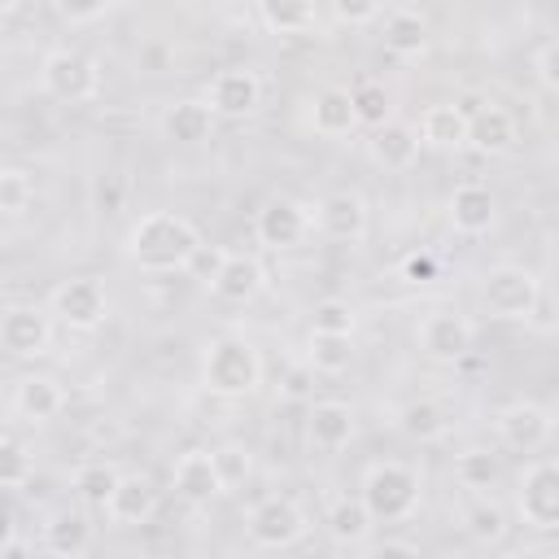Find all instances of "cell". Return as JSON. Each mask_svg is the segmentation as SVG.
<instances>
[{
    "label": "cell",
    "instance_id": "9c48e42d",
    "mask_svg": "<svg viewBox=\"0 0 559 559\" xmlns=\"http://www.w3.org/2000/svg\"><path fill=\"white\" fill-rule=\"evenodd\" d=\"M415 336H419V349L432 362H459L476 345V323L467 314H459V310H428Z\"/></svg>",
    "mask_w": 559,
    "mask_h": 559
},
{
    "label": "cell",
    "instance_id": "5bb4252c",
    "mask_svg": "<svg viewBox=\"0 0 559 559\" xmlns=\"http://www.w3.org/2000/svg\"><path fill=\"white\" fill-rule=\"evenodd\" d=\"M0 345L13 358H39L52 345V323L39 306H9L0 314Z\"/></svg>",
    "mask_w": 559,
    "mask_h": 559
},
{
    "label": "cell",
    "instance_id": "484cf974",
    "mask_svg": "<svg viewBox=\"0 0 559 559\" xmlns=\"http://www.w3.org/2000/svg\"><path fill=\"white\" fill-rule=\"evenodd\" d=\"M44 546L57 559H79L92 546V524L83 511H52L44 520Z\"/></svg>",
    "mask_w": 559,
    "mask_h": 559
},
{
    "label": "cell",
    "instance_id": "7dc6e473",
    "mask_svg": "<svg viewBox=\"0 0 559 559\" xmlns=\"http://www.w3.org/2000/svg\"><path fill=\"white\" fill-rule=\"evenodd\" d=\"M310 384H314V371H310V367H293V371L284 376V397H306Z\"/></svg>",
    "mask_w": 559,
    "mask_h": 559
},
{
    "label": "cell",
    "instance_id": "4316f807",
    "mask_svg": "<svg viewBox=\"0 0 559 559\" xmlns=\"http://www.w3.org/2000/svg\"><path fill=\"white\" fill-rule=\"evenodd\" d=\"M323 524H328V537H332V542H341V546H358V542H367V533H371L376 520H371V511L362 507V498L341 493V498L328 502Z\"/></svg>",
    "mask_w": 559,
    "mask_h": 559
},
{
    "label": "cell",
    "instance_id": "d590c367",
    "mask_svg": "<svg viewBox=\"0 0 559 559\" xmlns=\"http://www.w3.org/2000/svg\"><path fill=\"white\" fill-rule=\"evenodd\" d=\"M354 306L345 297H323L310 306V332H323V336H354Z\"/></svg>",
    "mask_w": 559,
    "mask_h": 559
},
{
    "label": "cell",
    "instance_id": "e575fe53",
    "mask_svg": "<svg viewBox=\"0 0 559 559\" xmlns=\"http://www.w3.org/2000/svg\"><path fill=\"white\" fill-rule=\"evenodd\" d=\"M118 467L114 463H105V459H96V463H83L79 472H74V493L87 502V507H105L109 502V493H114V485H118Z\"/></svg>",
    "mask_w": 559,
    "mask_h": 559
},
{
    "label": "cell",
    "instance_id": "7402d4cb",
    "mask_svg": "<svg viewBox=\"0 0 559 559\" xmlns=\"http://www.w3.org/2000/svg\"><path fill=\"white\" fill-rule=\"evenodd\" d=\"M306 437H310V445H319L328 454L345 450L354 441V411L345 402H314L306 415Z\"/></svg>",
    "mask_w": 559,
    "mask_h": 559
},
{
    "label": "cell",
    "instance_id": "9a60e30c",
    "mask_svg": "<svg viewBox=\"0 0 559 559\" xmlns=\"http://www.w3.org/2000/svg\"><path fill=\"white\" fill-rule=\"evenodd\" d=\"M445 218L459 236H485L498 218V201L485 183H459L445 201Z\"/></svg>",
    "mask_w": 559,
    "mask_h": 559
},
{
    "label": "cell",
    "instance_id": "f5cc1de1",
    "mask_svg": "<svg viewBox=\"0 0 559 559\" xmlns=\"http://www.w3.org/2000/svg\"><path fill=\"white\" fill-rule=\"evenodd\" d=\"M0 170H4V157H0Z\"/></svg>",
    "mask_w": 559,
    "mask_h": 559
},
{
    "label": "cell",
    "instance_id": "b9f144b4",
    "mask_svg": "<svg viewBox=\"0 0 559 559\" xmlns=\"http://www.w3.org/2000/svg\"><path fill=\"white\" fill-rule=\"evenodd\" d=\"M227 253H231V249H223V245H201V249L192 253V262H188V275H197L201 284H214V275L223 271Z\"/></svg>",
    "mask_w": 559,
    "mask_h": 559
},
{
    "label": "cell",
    "instance_id": "6da1fadb",
    "mask_svg": "<svg viewBox=\"0 0 559 559\" xmlns=\"http://www.w3.org/2000/svg\"><path fill=\"white\" fill-rule=\"evenodd\" d=\"M201 245H205L201 231L183 214L153 210V214H140L127 231V262L148 275H175V271H188Z\"/></svg>",
    "mask_w": 559,
    "mask_h": 559
},
{
    "label": "cell",
    "instance_id": "83f0119b",
    "mask_svg": "<svg viewBox=\"0 0 559 559\" xmlns=\"http://www.w3.org/2000/svg\"><path fill=\"white\" fill-rule=\"evenodd\" d=\"M310 127H314L319 135H328V140L349 135V131L358 127V122H354L349 92H345V87H323V92H314V100H310Z\"/></svg>",
    "mask_w": 559,
    "mask_h": 559
},
{
    "label": "cell",
    "instance_id": "44dd1931",
    "mask_svg": "<svg viewBox=\"0 0 559 559\" xmlns=\"http://www.w3.org/2000/svg\"><path fill=\"white\" fill-rule=\"evenodd\" d=\"M367 153H371V162H376L380 170H411V166H415V157H419V135H415V127H411V122L389 118L384 127H376V131H371Z\"/></svg>",
    "mask_w": 559,
    "mask_h": 559
},
{
    "label": "cell",
    "instance_id": "f907efd6",
    "mask_svg": "<svg viewBox=\"0 0 559 559\" xmlns=\"http://www.w3.org/2000/svg\"><path fill=\"white\" fill-rule=\"evenodd\" d=\"M13 9H17L13 0H0V13H13Z\"/></svg>",
    "mask_w": 559,
    "mask_h": 559
},
{
    "label": "cell",
    "instance_id": "816d5d0a",
    "mask_svg": "<svg viewBox=\"0 0 559 559\" xmlns=\"http://www.w3.org/2000/svg\"><path fill=\"white\" fill-rule=\"evenodd\" d=\"M485 559H507V555H485Z\"/></svg>",
    "mask_w": 559,
    "mask_h": 559
},
{
    "label": "cell",
    "instance_id": "2e32d148",
    "mask_svg": "<svg viewBox=\"0 0 559 559\" xmlns=\"http://www.w3.org/2000/svg\"><path fill=\"white\" fill-rule=\"evenodd\" d=\"M170 480H175V493H179L183 502H192V507H205V502H214L218 493H227L223 480H218V472H214V454H210V450H183V454L175 459Z\"/></svg>",
    "mask_w": 559,
    "mask_h": 559
},
{
    "label": "cell",
    "instance_id": "1f68e13d",
    "mask_svg": "<svg viewBox=\"0 0 559 559\" xmlns=\"http://www.w3.org/2000/svg\"><path fill=\"white\" fill-rule=\"evenodd\" d=\"M306 367L319 371V376H341L354 367V336H323V332H310L306 341Z\"/></svg>",
    "mask_w": 559,
    "mask_h": 559
},
{
    "label": "cell",
    "instance_id": "f35d334b",
    "mask_svg": "<svg viewBox=\"0 0 559 559\" xmlns=\"http://www.w3.org/2000/svg\"><path fill=\"white\" fill-rule=\"evenodd\" d=\"M210 454H214V472H218L223 489H236V485L249 476V467H253V459H249L245 445H218V450H210Z\"/></svg>",
    "mask_w": 559,
    "mask_h": 559
},
{
    "label": "cell",
    "instance_id": "d4e9b609",
    "mask_svg": "<svg viewBox=\"0 0 559 559\" xmlns=\"http://www.w3.org/2000/svg\"><path fill=\"white\" fill-rule=\"evenodd\" d=\"M162 131H166V140H175V144H201V140H210V131H214V114H210L205 100L188 96V100L166 105Z\"/></svg>",
    "mask_w": 559,
    "mask_h": 559
},
{
    "label": "cell",
    "instance_id": "30bf717a",
    "mask_svg": "<svg viewBox=\"0 0 559 559\" xmlns=\"http://www.w3.org/2000/svg\"><path fill=\"white\" fill-rule=\"evenodd\" d=\"M493 428H498V441L507 445V450H515V454H533V450H542L546 441H550V432H555V415L542 406V402H511V406H502L498 411V419H493Z\"/></svg>",
    "mask_w": 559,
    "mask_h": 559
},
{
    "label": "cell",
    "instance_id": "f546056e",
    "mask_svg": "<svg viewBox=\"0 0 559 559\" xmlns=\"http://www.w3.org/2000/svg\"><path fill=\"white\" fill-rule=\"evenodd\" d=\"M397 428H402L411 441H437V437H445L450 415H445L441 402H432V397H415V402H406V406L397 411Z\"/></svg>",
    "mask_w": 559,
    "mask_h": 559
},
{
    "label": "cell",
    "instance_id": "8fae6325",
    "mask_svg": "<svg viewBox=\"0 0 559 559\" xmlns=\"http://www.w3.org/2000/svg\"><path fill=\"white\" fill-rule=\"evenodd\" d=\"M310 227H314L310 205H301L293 197H271L253 218V231L266 249H297L310 236Z\"/></svg>",
    "mask_w": 559,
    "mask_h": 559
},
{
    "label": "cell",
    "instance_id": "5b68a950",
    "mask_svg": "<svg viewBox=\"0 0 559 559\" xmlns=\"http://www.w3.org/2000/svg\"><path fill=\"white\" fill-rule=\"evenodd\" d=\"M39 83L52 100L83 105V100L100 96V66L79 48H52L39 66Z\"/></svg>",
    "mask_w": 559,
    "mask_h": 559
},
{
    "label": "cell",
    "instance_id": "4dcf8cb0",
    "mask_svg": "<svg viewBox=\"0 0 559 559\" xmlns=\"http://www.w3.org/2000/svg\"><path fill=\"white\" fill-rule=\"evenodd\" d=\"M498 476H502V459H498L489 445H467V450L454 459V480H459L463 489H472V493L493 489Z\"/></svg>",
    "mask_w": 559,
    "mask_h": 559
},
{
    "label": "cell",
    "instance_id": "f1b7e54d",
    "mask_svg": "<svg viewBox=\"0 0 559 559\" xmlns=\"http://www.w3.org/2000/svg\"><path fill=\"white\" fill-rule=\"evenodd\" d=\"M253 17L271 31V35H301L310 26H319V9L301 4V0H262L253 9Z\"/></svg>",
    "mask_w": 559,
    "mask_h": 559
},
{
    "label": "cell",
    "instance_id": "ffe728a7",
    "mask_svg": "<svg viewBox=\"0 0 559 559\" xmlns=\"http://www.w3.org/2000/svg\"><path fill=\"white\" fill-rule=\"evenodd\" d=\"M419 148H437V153H454L467 148V109L463 105H428L419 114Z\"/></svg>",
    "mask_w": 559,
    "mask_h": 559
},
{
    "label": "cell",
    "instance_id": "7bdbcfd3",
    "mask_svg": "<svg viewBox=\"0 0 559 559\" xmlns=\"http://www.w3.org/2000/svg\"><path fill=\"white\" fill-rule=\"evenodd\" d=\"M524 328H528L533 336H555V328H559V319H555V301H550V293H546V288L537 293V301H533V310H528V319H524Z\"/></svg>",
    "mask_w": 559,
    "mask_h": 559
},
{
    "label": "cell",
    "instance_id": "603a6c76",
    "mask_svg": "<svg viewBox=\"0 0 559 559\" xmlns=\"http://www.w3.org/2000/svg\"><path fill=\"white\" fill-rule=\"evenodd\" d=\"M467 144L476 153H511L515 148V118L502 109V105H485L476 114H467Z\"/></svg>",
    "mask_w": 559,
    "mask_h": 559
},
{
    "label": "cell",
    "instance_id": "4fadbf2b",
    "mask_svg": "<svg viewBox=\"0 0 559 559\" xmlns=\"http://www.w3.org/2000/svg\"><path fill=\"white\" fill-rule=\"evenodd\" d=\"M258 100H262V79L253 74V70H245V66H227V70H218L214 79H210V92H205V105H210V114L218 118H245V114H253L258 109Z\"/></svg>",
    "mask_w": 559,
    "mask_h": 559
},
{
    "label": "cell",
    "instance_id": "681fc988",
    "mask_svg": "<svg viewBox=\"0 0 559 559\" xmlns=\"http://www.w3.org/2000/svg\"><path fill=\"white\" fill-rule=\"evenodd\" d=\"M507 559H555V550H550V546H520V550H511Z\"/></svg>",
    "mask_w": 559,
    "mask_h": 559
},
{
    "label": "cell",
    "instance_id": "8d00e7d4",
    "mask_svg": "<svg viewBox=\"0 0 559 559\" xmlns=\"http://www.w3.org/2000/svg\"><path fill=\"white\" fill-rule=\"evenodd\" d=\"M35 463L22 441H0V489H22L31 480Z\"/></svg>",
    "mask_w": 559,
    "mask_h": 559
},
{
    "label": "cell",
    "instance_id": "836d02e7",
    "mask_svg": "<svg viewBox=\"0 0 559 559\" xmlns=\"http://www.w3.org/2000/svg\"><path fill=\"white\" fill-rule=\"evenodd\" d=\"M349 105H354V122H358V127H371V131L393 118V96H389L384 83H376V79L354 83V87H349Z\"/></svg>",
    "mask_w": 559,
    "mask_h": 559
},
{
    "label": "cell",
    "instance_id": "277c9868",
    "mask_svg": "<svg viewBox=\"0 0 559 559\" xmlns=\"http://www.w3.org/2000/svg\"><path fill=\"white\" fill-rule=\"evenodd\" d=\"M306 528H310V515L288 493H266L245 515V533L258 550H288L306 537Z\"/></svg>",
    "mask_w": 559,
    "mask_h": 559
},
{
    "label": "cell",
    "instance_id": "ac0fdd59",
    "mask_svg": "<svg viewBox=\"0 0 559 559\" xmlns=\"http://www.w3.org/2000/svg\"><path fill=\"white\" fill-rule=\"evenodd\" d=\"M380 31H384V52H393L402 61H415L428 52V17L419 9H406V4L384 9Z\"/></svg>",
    "mask_w": 559,
    "mask_h": 559
},
{
    "label": "cell",
    "instance_id": "d6986e66",
    "mask_svg": "<svg viewBox=\"0 0 559 559\" xmlns=\"http://www.w3.org/2000/svg\"><path fill=\"white\" fill-rule=\"evenodd\" d=\"M262 288H266V271H262V262L253 253H227L223 271L210 284V293L218 301H227V306H249Z\"/></svg>",
    "mask_w": 559,
    "mask_h": 559
},
{
    "label": "cell",
    "instance_id": "ee69618b",
    "mask_svg": "<svg viewBox=\"0 0 559 559\" xmlns=\"http://www.w3.org/2000/svg\"><path fill=\"white\" fill-rule=\"evenodd\" d=\"M402 280H406V284H428V280H437V258H432V253H411V258H402Z\"/></svg>",
    "mask_w": 559,
    "mask_h": 559
},
{
    "label": "cell",
    "instance_id": "cb8c5ba5",
    "mask_svg": "<svg viewBox=\"0 0 559 559\" xmlns=\"http://www.w3.org/2000/svg\"><path fill=\"white\" fill-rule=\"evenodd\" d=\"M66 406V393L52 376H22L17 389H13V411L26 419V424H48L57 419Z\"/></svg>",
    "mask_w": 559,
    "mask_h": 559
},
{
    "label": "cell",
    "instance_id": "3957f363",
    "mask_svg": "<svg viewBox=\"0 0 559 559\" xmlns=\"http://www.w3.org/2000/svg\"><path fill=\"white\" fill-rule=\"evenodd\" d=\"M358 498H362V507L371 511V520L393 524V520H406V515L419 511L424 480H419L415 467L384 459V463H371V467L362 472V493H358Z\"/></svg>",
    "mask_w": 559,
    "mask_h": 559
},
{
    "label": "cell",
    "instance_id": "60d3db41",
    "mask_svg": "<svg viewBox=\"0 0 559 559\" xmlns=\"http://www.w3.org/2000/svg\"><path fill=\"white\" fill-rule=\"evenodd\" d=\"M533 74L546 92H559V39H546L537 52H533Z\"/></svg>",
    "mask_w": 559,
    "mask_h": 559
},
{
    "label": "cell",
    "instance_id": "7a4b0ae2",
    "mask_svg": "<svg viewBox=\"0 0 559 559\" xmlns=\"http://www.w3.org/2000/svg\"><path fill=\"white\" fill-rule=\"evenodd\" d=\"M201 384L214 397H249L262 384V358L245 336H214L201 354Z\"/></svg>",
    "mask_w": 559,
    "mask_h": 559
},
{
    "label": "cell",
    "instance_id": "8992f818",
    "mask_svg": "<svg viewBox=\"0 0 559 559\" xmlns=\"http://www.w3.org/2000/svg\"><path fill=\"white\" fill-rule=\"evenodd\" d=\"M515 511L528 528L550 533L559 528V463L555 459H533L520 472V489H515Z\"/></svg>",
    "mask_w": 559,
    "mask_h": 559
},
{
    "label": "cell",
    "instance_id": "d6a6232c",
    "mask_svg": "<svg viewBox=\"0 0 559 559\" xmlns=\"http://www.w3.org/2000/svg\"><path fill=\"white\" fill-rule=\"evenodd\" d=\"M463 528H467V537L476 542V546H498L502 537H507V511L493 502V498H476V502H467V511H463Z\"/></svg>",
    "mask_w": 559,
    "mask_h": 559
},
{
    "label": "cell",
    "instance_id": "7c38bea8",
    "mask_svg": "<svg viewBox=\"0 0 559 559\" xmlns=\"http://www.w3.org/2000/svg\"><path fill=\"white\" fill-rule=\"evenodd\" d=\"M310 214H314V227L336 245H358L367 236V201L349 188L328 192Z\"/></svg>",
    "mask_w": 559,
    "mask_h": 559
},
{
    "label": "cell",
    "instance_id": "bcb514c9",
    "mask_svg": "<svg viewBox=\"0 0 559 559\" xmlns=\"http://www.w3.org/2000/svg\"><path fill=\"white\" fill-rule=\"evenodd\" d=\"M114 4H57V17L61 22H96V17H105Z\"/></svg>",
    "mask_w": 559,
    "mask_h": 559
},
{
    "label": "cell",
    "instance_id": "ba28073f",
    "mask_svg": "<svg viewBox=\"0 0 559 559\" xmlns=\"http://www.w3.org/2000/svg\"><path fill=\"white\" fill-rule=\"evenodd\" d=\"M52 314L74 328V332H96L109 314V297H105V284L92 280V275H79V280H66L52 288Z\"/></svg>",
    "mask_w": 559,
    "mask_h": 559
},
{
    "label": "cell",
    "instance_id": "c3c4849f",
    "mask_svg": "<svg viewBox=\"0 0 559 559\" xmlns=\"http://www.w3.org/2000/svg\"><path fill=\"white\" fill-rule=\"evenodd\" d=\"M13 546V511L0 502V555Z\"/></svg>",
    "mask_w": 559,
    "mask_h": 559
},
{
    "label": "cell",
    "instance_id": "e0dca14e",
    "mask_svg": "<svg viewBox=\"0 0 559 559\" xmlns=\"http://www.w3.org/2000/svg\"><path fill=\"white\" fill-rule=\"evenodd\" d=\"M100 511H105L118 528L144 524V520H153V511H157V485H153L148 476H140V472L118 476V485H114V493H109V502H105Z\"/></svg>",
    "mask_w": 559,
    "mask_h": 559
},
{
    "label": "cell",
    "instance_id": "f6af8a7d",
    "mask_svg": "<svg viewBox=\"0 0 559 559\" xmlns=\"http://www.w3.org/2000/svg\"><path fill=\"white\" fill-rule=\"evenodd\" d=\"M362 559H424V555H419V546H411V542H402V537H384V542H376Z\"/></svg>",
    "mask_w": 559,
    "mask_h": 559
},
{
    "label": "cell",
    "instance_id": "ab89813d",
    "mask_svg": "<svg viewBox=\"0 0 559 559\" xmlns=\"http://www.w3.org/2000/svg\"><path fill=\"white\" fill-rule=\"evenodd\" d=\"M380 13H384V4H376V0H336L332 4V17L341 26H371V22H380Z\"/></svg>",
    "mask_w": 559,
    "mask_h": 559
},
{
    "label": "cell",
    "instance_id": "52a82bcc",
    "mask_svg": "<svg viewBox=\"0 0 559 559\" xmlns=\"http://www.w3.org/2000/svg\"><path fill=\"white\" fill-rule=\"evenodd\" d=\"M537 293H542V280L528 271V266H515V262H502V266H493L489 275H485V284H480V301H485V310L493 314V319H528V310H533V301H537Z\"/></svg>",
    "mask_w": 559,
    "mask_h": 559
},
{
    "label": "cell",
    "instance_id": "74e56055",
    "mask_svg": "<svg viewBox=\"0 0 559 559\" xmlns=\"http://www.w3.org/2000/svg\"><path fill=\"white\" fill-rule=\"evenodd\" d=\"M31 197H35L31 175L4 166V170H0V214H22V210L31 205Z\"/></svg>",
    "mask_w": 559,
    "mask_h": 559
}]
</instances>
